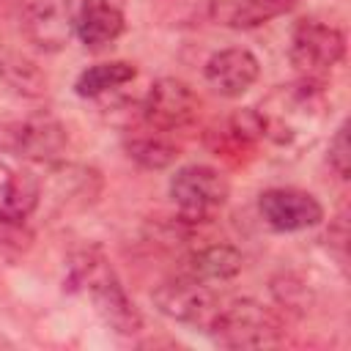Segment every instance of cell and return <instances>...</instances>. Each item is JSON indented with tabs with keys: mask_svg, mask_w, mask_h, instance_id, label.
<instances>
[{
	"mask_svg": "<svg viewBox=\"0 0 351 351\" xmlns=\"http://www.w3.org/2000/svg\"><path fill=\"white\" fill-rule=\"evenodd\" d=\"M261 134L277 145H299L315 137L321 123L329 115V101L321 88V80H296L277 85L255 110Z\"/></svg>",
	"mask_w": 351,
	"mask_h": 351,
	"instance_id": "6da1fadb",
	"label": "cell"
},
{
	"mask_svg": "<svg viewBox=\"0 0 351 351\" xmlns=\"http://www.w3.org/2000/svg\"><path fill=\"white\" fill-rule=\"evenodd\" d=\"M69 282H71V288L82 291L93 302L101 321L107 326H112L115 332L134 335L143 326V315H140L137 304L129 299V293L121 285L115 269L107 263V258L101 252L85 250V252L74 255Z\"/></svg>",
	"mask_w": 351,
	"mask_h": 351,
	"instance_id": "7a4b0ae2",
	"label": "cell"
},
{
	"mask_svg": "<svg viewBox=\"0 0 351 351\" xmlns=\"http://www.w3.org/2000/svg\"><path fill=\"white\" fill-rule=\"evenodd\" d=\"M208 332H214L217 343L228 348H261L280 340L282 321L269 304L255 299H233L219 304Z\"/></svg>",
	"mask_w": 351,
	"mask_h": 351,
	"instance_id": "3957f363",
	"label": "cell"
},
{
	"mask_svg": "<svg viewBox=\"0 0 351 351\" xmlns=\"http://www.w3.org/2000/svg\"><path fill=\"white\" fill-rule=\"evenodd\" d=\"M170 195L186 219L200 222L225 206L230 186H228V178L217 167L186 165L176 170V176L170 178Z\"/></svg>",
	"mask_w": 351,
	"mask_h": 351,
	"instance_id": "277c9868",
	"label": "cell"
},
{
	"mask_svg": "<svg viewBox=\"0 0 351 351\" xmlns=\"http://www.w3.org/2000/svg\"><path fill=\"white\" fill-rule=\"evenodd\" d=\"M343 55H346L343 30L324 25V22H315V19H302L293 27L288 58L299 74L318 80L324 71H329L335 63H340Z\"/></svg>",
	"mask_w": 351,
	"mask_h": 351,
	"instance_id": "5b68a950",
	"label": "cell"
},
{
	"mask_svg": "<svg viewBox=\"0 0 351 351\" xmlns=\"http://www.w3.org/2000/svg\"><path fill=\"white\" fill-rule=\"evenodd\" d=\"M66 143V126L52 115H30L0 126V148L22 159L52 162L63 154Z\"/></svg>",
	"mask_w": 351,
	"mask_h": 351,
	"instance_id": "8992f818",
	"label": "cell"
},
{
	"mask_svg": "<svg viewBox=\"0 0 351 351\" xmlns=\"http://www.w3.org/2000/svg\"><path fill=\"white\" fill-rule=\"evenodd\" d=\"M154 304L159 313H165L173 321L181 324H192V326H211L219 302L214 296V291L186 274H178L173 280H165L162 285H156V291L151 293Z\"/></svg>",
	"mask_w": 351,
	"mask_h": 351,
	"instance_id": "52a82bcc",
	"label": "cell"
},
{
	"mask_svg": "<svg viewBox=\"0 0 351 351\" xmlns=\"http://www.w3.org/2000/svg\"><path fill=\"white\" fill-rule=\"evenodd\" d=\"M197 110H200V99L186 82L176 77L156 80L140 104V115L154 132L184 129L197 118Z\"/></svg>",
	"mask_w": 351,
	"mask_h": 351,
	"instance_id": "ba28073f",
	"label": "cell"
},
{
	"mask_svg": "<svg viewBox=\"0 0 351 351\" xmlns=\"http://www.w3.org/2000/svg\"><path fill=\"white\" fill-rule=\"evenodd\" d=\"M258 211L263 222L280 233L307 230L324 219V206L315 200V195L293 186H274L261 192Z\"/></svg>",
	"mask_w": 351,
	"mask_h": 351,
	"instance_id": "9c48e42d",
	"label": "cell"
},
{
	"mask_svg": "<svg viewBox=\"0 0 351 351\" xmlns=\"http://www.w3.org/2000/svg\"><path fill=\"white\" fill-rule=\"evenodd\" d=\"M77 11L71 0H25L22 27L27 38L41 49H63L74 33Z\"/></svg>",
	"mask_w": 351,
	"mask_h": 351,
	"instance_id": "30bf717a",
	"label": "cell"
},
{
	"mask_svg": "<svg viewBox=\"0 0 351 351\" xmlns=\"http://www.w3.org/2000/svg\"><path fill=\"white\" fill-rule=\"evenodd\" d=\"M258 74H261V63L244 47L219 49L206 60V82L211 85L214 93L225 99H236L247 93L255 85Z\"/></svg>",
	"mask_w": 351,
	"mask_h": 351,
	"instance_id": "8fae6325",
	"label": "cell"
},
{
	"mask_svg": "<svg viewBox=\"0 0 351 351\" xmlns=\"http://www.w3.org/2000/svg\"><path fill=\"white\" fill-rule=\"evenodd\" d=\"M74 33L88 49H101L123 33L121 0H82L77 11Z\"/></svg>",
	"mask_w": 351,
	"mask_h": 351,
	"instance_id": "7c38bea8",
	"label": "cell"
},
{
	"mask_svg": "<svg viewBox=\"0 0 351 351\" xmlns=\"http://www.w3.org/2000/svg\"><path fill=\"white\" fill-rule=\"evenodd\" d=\"M296 3L299 0H211L208 14L217 25L247 30L291 11Z\"/></svg>",
	"mask_w": 351,
	"mask_h": 351,
	"instance_id": "4fadbf2b",
	"label": "cell"
},
{
	"mask_svg": "<svg viewBox=\"0 0 351 351\" xmlns=\"http://www.w3.org/2000/svg\"><path fill=\"white\" fill-rule=\"evenodd\" d=\"M241 266H244V258L236 247L208 244V247H200V250H195L184 258L181 274L195 277L200 282H219V280L236 277L241 271Z\"/></svg>",
	"mask_w": 351,
	"mask_h": 351,
	"instance_id": "5bb4252c",
	"label": "cell"
},
{
	"mask_svg": "<svg viewBox=\"0 0 351 351\" xmlns=\"http://www.w3.org/2000/svg\"><path fill=\"white\" fill-rule=\"evenodd\" d=\"M0 197L3 208L16 217H30V211L41 200V181L30 170H8L0 167Z\"/></svg>",
	"mask_w": 351,
	"mask_h": 351,
	"instance_id": "9a60e30c",
	"label": "cell"
},
{
	"mask_svg": "<svg viewBox=\"0 0 351 351\" xmlns=\"http://www.w3.org/2000/svg\"><path fill=\"white\" fill-rule=\"evenodd\" d=\"M134 74H137V69H134V63H129V60L96 63V66L85 69V71L77 77L74 90H77L80 96L96 99V96H101V93H107V90H115V88H121V85L132 82Z\"/></svg>",
	"mask_w": 351,
	"mask_h": 351,
	"instance_id": "2e32d148",
	"label": "cell"
},
{
	"mask_svg": "<svg viewBox=\"0 0 351 351\" xmlns=\"http://www.w3.org/2000/svg\"><path fill=\"white\" fill-rule=\"evenodd\" d=\"M126 154H129V159H134L137 165H143L148 170H162V167H170L178 159L181 151L162 132H154V134L129 137L126 140Z\"/></svg>",
	"mask_w": 351,
	"mask_h": 351,
	"instance_id": "e0dca14e",
	"label": "cell"
},
{
	"mask_svg": "<svg viewBox=\"0 0 351 351\" xmlns=\"http://www.w3.org/2000/svg\"><path fill=\"white\" fill-rule=\"evenodd\" d=\"M33 244V233L25 222V217H16L5 208H0V258H16L27 252Z\"/></svg>",
	"mask_w": 351,
	"mask_h": 351,
	"instance_id": "ac0fdd59",
	"label": "cell"
},
{
	"mask_svg": "<svg viewBox=\"0 0 351 351\" xmlns=\"http://www.w3.org/2000/svg\"><path fill=\"white\" fill-rule=\"evenodd\" d=\"M329 165L340 178H348L351 170V145H348V123H340L335 137L329 140Z\"/></svg>",
	"mask_w": 351,
	"mask_h": 351,
	"instance_id": "d6986e66",
	"label": "cell"
}]
</instances>
